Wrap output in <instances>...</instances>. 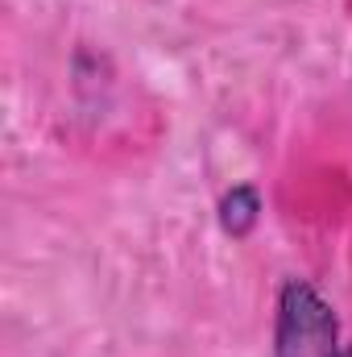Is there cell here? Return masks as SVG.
Masks as SVG:
<instances>
[{
	"label": "cell",
	"mask_w": 352,
	"mask_h": 357,
	"mask_svg": "<svg viewBox=\"0 0 352 357\" xmlns=\"http://www.w3.org/2000/svg\"><path fill=\"white\" fill-rule=\"evenodd\" d=\"M336 357H352V349H340V354H336Z\"/></svg>",
	"instance_id": "3"
},
{
	"label": "cell",
	"mask_w": 352,
	"mask_h": 357,
	"mask_svg": "<svg viewBox=\"0 0 352 357\" xmlns=\"http://www.w3.org/2000/svg\"><path fill=\"white\" fill-rule=\"evenodd\" d=\"M273 354L278 357H336L340 354V324L328 299L290 278L278 295V324H273Z\"/></svg>",
	"instance_id": "1"
},
{
	"label": "cell",
	"mask_w": 352,
	"mask_h": 357,
	"mask_svg": "<svg viewBox=\"0 0 352 357\" xmlns=\"http://www.w3.org/2000/svg\"><path fill=\"white\" fill-rule=\"evenodd\" d=\"M257 212H262V199H257L253 187H232L224 195V204H220V220H224V229L232 237H245L257 225Z\"/></svg>",
	"instance_id": "2"
}]
</instances>
